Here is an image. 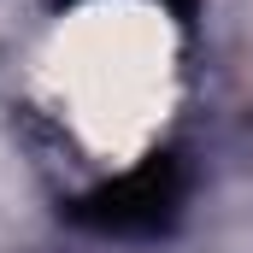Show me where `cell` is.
I'll use <instances>...</instances> for the list:
<instances>
[{"label":"cell","mask_w":253,"mask_h":253,"mask_svg":"<svg viewBox=\"0 0 253 253\" xmlns=\"http://www.w3.org/2000/svg\"><path fill=\"white\" fill-rule=\"evenodd\" d=\"M183 200H189V171H183V159H177V153H153V159H141L135 171L100 183L94 194H83V200L71 206V218L88 224V230H100V236H159V230L177 224Z\"/></svg>","instance_id":"obj_1"}]
</instances>
